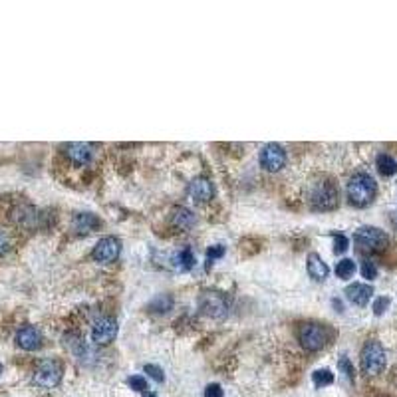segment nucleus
Here are the masks:
<instances>
[{"label": "nucleus", "mask_w": 397, "mask_h": 397, "mask_svg": "<svg viewBox=\"0 0 397 397\" xmlns=\"http://www.w3.org/2000/svg\"><path fill=\"white\" fill-rule=\"evenodd\" d=\"M375 195H377V185L368 173H356L347 183V201L354 207L361 209L372 205Z\"/></svg>", "instance_id": "obj_1"}, {"label": "nucleus", "mask_w": 397, "mask_h": 397, "mask_svg": "<svg viewBox=\"0 0 397 397\" xmlns=\"http://www.w3.org/2000/svg\"><path fill=\"white\" fill-rule=\"evenodd\" d=\"M385 350L380 342L370 340L366 342L361 347V354H359V366H361V372L368 373V375H377L385 370Z\"/></svg>", "instance_id": "obj_2"}, {"label": "nucleus", "mask_w": 397, "mask_h": 397, "mask_svg": "<svg viewBox=\"0 0 397 397\" xmlns=\"http://www.w3.org/2000/svg\"><path fill=\"white\" fill-rule=\"evenodd\" d=\"M310 201L314 211H334L340 205V191L334 181H322L314 187Z\"/></svg>", "instance_id": "obj_3"}, {"label": "nucleus", "mask_w": 397, "mask_h": 397, "mask_svg": "<svg viewBox=\"0 0 397 397\" xmlns=\"http://www.w3.org/2000/svg\"><path fill=\"white\" fill-rule=\"evenodd\" d=\"M62 373L64 368L58 359H42L34 372V384L42 389H52L62 382Z\"/></svg>", "instance_id": "obj_4"}, {"label": "nucleus", "mask_w": 397, "mask_h": 397, "mask_svg": "<svg viewBox=\"0 0 397 397\" xmlns=\"http://www.w3.org/2000/svg\"><path fill=\"white\" fill-rule=\"evenodd\" d=\"M354 243L358 244L361 250L382 253V250H385V246L389 244V237L377 227H361L354 234Z\"/></svg>", "instance_id": "obj_5"}, {"label": "nucleus", "mask_w": 397, "mask_h": 397, "mask_svg": "<svg viewBox=\"0 0 397 397\" xmlns=\"http://www.w3.org/2000/svg\"><path fill=\"white\" fill-rule=\"evenodd\" d=\"M199 310L211 316V318H225L227 312H229V298L225 292H217V290H209L199 296Z\"/></svg>", "instance_id": "obj_6"}, {"label": "nucleus", "mask_w": 397, "mask_h": 397, "mask_svg": "<svg viewBox=\"0 0 397 397\" xmlns=\"http://www.w3.org/2000/svg\"><path fill=\"white\" fill-rule=\"evenodd\" d=\"M298 340L308 352H318L328 342V330L322 324H304L298 330Z\"/></svg>", "instance_id": "obj_7"}, {"label": "nucleus", "mask_w": 397, "mask_h": 397, "mask_svg": "<svg viewBox=\"0 0 397 397\" xmlns=\"http://www.w3.org/2000/svg\"><path fill=\"white\" fill-rule=\"evenodd\" d=\"M260 165L264 167L270 173L280 171L282 167L286 165V149L278 145V143H269L262 147L260 151Z\"/></svg>", "instance_id": "obj_8"}, {"label": "nucleus", "mask_w": 397, "mask_h": 397, "mask_svg": "<svg viewBox=\"0 0 397 397\" xmlns=\"http://www.w3.org/2000/svg\"><path fill=\"white\" fill-rule=\"evenodd\" d=\"M117 336V322L110 316H100L98 320L93 322L91 328V340L98 346H105L110 342H114V338Z\"/></svg>", "instance_id": "obj_9"}, {"label": "nucleus", "mask_w": 397, "mask_h": 397, "mask_svg": "<svg viewBox=\"0 0 397 397\" xmlns=\"http://www.w3.org/2000/svg\"><path fill=\"white\" fill-rule=\"evenodd\" d=\"M119 250H121L119 239H116V237H103V239H100V243L93 246L91 258L96 262H114L119 257Z\"/></svg>", "instance_id": "obj_10"}, {"label": "nucleus", "mask_w": 397, "mask_h": 397, "mask_svg": "<svg viewBox=\"0 0 397 397\" xmlns=\"http://www.w3.org/2000/svg\"><path fill=\"white\" fill-rule=\"evenodd\" d=\"M189 195H191L193 201H197V203H209L215 197V185H213V181L207 179V177H195L189 183Z\"/></svg>", "instance_id": "obj_11"}, {"label": "nucleus", "mask_w": 397, "mask_h": 397, "mask_svg": "<svg viewBox=\"0 0 397 397\" xmlns=\"http://www.w3.org/2000/svg\"><path fill=\"white\" fill-rule=\"evenodd\" d=\"M16 344L26 352H34L42 346V332L36 326H24L16 334Z\"/></svg>", "instance_id": "obj_12"}, {"label": "nucleus", "mask_w": 397, "mask_h": 397, "mask_svg": "<svg viewBox=\"0 0 397 397\" xmlns=\"http://www.w3.org/2000/svg\"><path fill=\"white\" fill-rule=\"evenodd\" d=\"M66 155L74 165H86V163H90L91 155H93V145L91 143H70L66 147Z\"/></svg>", "instance_id": "obj_13"}, {"label": "nucleus", "mask_w": 397, "mask_h": 397, "mask_svg": "<svg viewBox=\"0 0 397 397\" xmlns=\"http://www.w3.org/2000/svg\"><path fill=\"white\" fill-rule=\"evenodd\" d=\"M347 300L356 306H366L373 296V288L370 284H361V282H354L346 288Z\"/></svg>", "instance_id": "obj_14"}, {"label": "nucleus", "mask_w": 397, "mask_h": 397, "mask_svg": "<svg viewBox=\"0 0 397 397\" xmlns=\"http://www.w3.org/2000/svg\"><path fill=\"white\" fill-rule=\"evenodd\" d=\"M72 227L80 234H88V232L98 231L102 227V220L96 217L93 213H77L74 220H72Z\"/></svg>", "instance_id": "obj_15"}, {"label": "nucleus", "mask_w": 397, "mask_h": 397, "mask_svg": "<svg viewBox=\"0 0 397 397\" xmlns=\"http://www.w3.org/2000/svg\"><path fill=\"white\" fill-rule=\"evenodd\" d=\"M171 220H173V227H177L181 231H189L193 225H195V215L187 207H179V209L173 211Z\"/></svg>", "instance_id": "obj_16"}, {"label": "nucleus", "mask_w": 397, "mask_h": 397, "mask_svg": "<svg viewBox=\"0 0 397 397\" xmlns=\"http://www.w3.org/2000/svg\"><path fill=\"white\" fill-rule=\"evenodd\" d=\"M328 267H326V262L322 260L318 255H310L308 257V274H310V278H314V280H324L326 276H328Z\"/></svg>", "instance_id": "obj_17"}, {"label": "nucleus", "mask_w": 397, "mask_h": 397, "mask_svg": "<svg viewBox=\"0 0 397 397\" xmlns=\"http://www.w3.org/2000/svg\"><path fill=\"white\" fill-rule=\"evenodd\" d=\"M173 264L179 272H187L195 267V257H193V250L189 246H185L183 250L173 255Z\"/></svg>", "instance_id": "obj_18"}, {"label": "nucleus", "mask_w": 397, "mask_h": 397, "mask_svg": "<svg viewBox=\"0 0 397 397\" xmlns=\"http://www.w3.org/2000/svg\"><path fill=\"white\" fill-rule=\"evenodd\" d=\"M375 165H377V171H380L384 177H394V175L397 173V161L391 157V155L380 153L377 155Z\"/></svg>", "instance_id": "obj_19"}, {"label": "nucleus", "mask_w": 397, "mask_h": 397, "mask_svg": "<svg viewBox=\"0 0 397 397\" xmlns=\"http://www.w3.org/2000/svg\"><path fill=\"white\" fill-rule=\"evenodd\" d=\"M14 220H16L20 227L30 229V227L36 225V211H34L32 207H20V209L14 213Z\"/></svg>", "instance_id": "obj_20"}, {"label": "nucleus", "mask_w": 397, "mask_h": 397, "mask_svg": "<svg viewBox=\"0 0 397 397\" xmlns=\"http://www.w3.org/2000/svg\"><path fill=\"white\" fill-rule=\"evenodd\" d=\"M354 272H356V262H354L352 258H344V260H340V262H338V267H336V274H338V278H342V280L352 278V276H354Z\"/></svg>", "instance_id": "obj_21"}, {"label": "nucleus", "mask_w": 397, "mask_h": 397, "mask_svg": "<svg viewBox=\"0 0 397 397\" xmlns=\"http://www.w3.org/2000/svg\"><path fill=\"white\" fill-rule=\"evenodd\" d=\"M312 380H314V385L316 387H324V385H330L334 384V373L330 370H316L314 375H312Z\"/></svg>", "instance_id": "obj_22"}, {"label": "nucleus", "mask_w": 397, "mask_h": 397, "mask_svg": "<svg viewBox=\"0 0 397 397\" xmlns=\"http://www.w3.org/2000/svg\"><path fill=\"white\" fill-rule=\"evenodd\" d=\"M171 306H173V298L171 296H157L153 302H151V310H155V312H169L171 310Z\"/></svg>", "instance_id": "obj_23"}, {"label": "nucleus", "mask_w": 397, "mask_h": 397, "mask_svg": "<svg viewBox=\"0 0 397 397\" xmlns=\"http://www.w3.org/2000/svg\"><path fill=\"white\" fill-rule=\"evenodd\" d=\"M128 385L131 387V389L140 391V394H145V391H149L147 380H145L143 375H131V377L128 380Z\"/></svg>", "instance_id": "obj_24"}, {"label": "nucleus", "mask_w": 397, "mask_h": 397, "mask_svg": "<svg viewBox=\"0 0 397 397\" xmlns=\"http://www.w3.org/2000/svg\"><path fill=\"white\" fill-rule=\"evenodd\" d=\"M338 368H340V372L346 375L347 380H352L354 382V377H356V370H354V366H352V361L344 356V358H340L338 361Z\"/></svg>", "instance_id": "obj_25"}, {"label": "nucleus", "mask_w": 397, "mask_h": 397, "mask_svg": "<svg viewBox=\"0 0 397 397\" xmlns=\"http://www.w3.org/2000/svg\"><path fill=\"white\" fill-rule=\"evenodd\" d=\"M361 276L368 278V280H373L377 276V267H375L373 260H364L361 262Z\"/></svg>", "instance_id": "obj_26"}, {"label": "nucleus", "mask_w": 397, "mask_h": 397, "mask_svg": "<svg viewBox=\"0 0 397 397\" xmlns=\"http://www.w3.org/2000/svg\"><path fill=\"white\" fill-rule=\"evenodd\" d=\"M143 370H145V373H147L149 377H153L157 384H163V382H165V373H163V370L157 368V366H153V364H147Z\"/></svg>", "instance_id": "obj_27"}, {"label": "nucleus", "mask_w": 397, "mask_h": 397, "mask_svg": "<svg viewBox=\"0 0 397 397\" xmlns=\"http://www.w3.org/2000/svg\"><path fill=\"white\" fill-rule=\"evenodd\" d=\"M347 246H350V241H347L344 234H336V237H334V253H336V255L346 253Z\"/></svg>", "instance_id": "obj_28"}, {"label": "nucleus", "mask_w": 397, "mask_h": 397, "mask_svg": "<svg viewBox=\"0 0 397 397\" xmlns=\"http://www.w3.org/2000/svg\"><path fill=\"white\" fill-rule=\"evenodd\" d=\"M389 306V298L387 296H382V298H377L375 302H373V314L375 316H382L385 310Z\"/></svg>", "instance_id": "obj_29"}, {"label": "nucleus", "mask_w": 397, "mask_h": 397, "mask_svg": "<svg viewBox=\"0 0 397 397\" xmlns=\"http://www.w3.org/2000/svg\"><path fill=\"white\" fill-rule=\"evenodd\" d=\"M225 255V246H211L209 250H207V258H209V262H213V260H217Z\"/></svg>", "instance_id": "obj_30"}, {"label": "nucleus", "mask_w": 397, "mask_h": 397, "mask_svg": "<svg viewBox=\"0 0 397 397\" xmlns=\"http://www.w3.org/2000/svg\"><path fill=\"white\" fill-rule=\"evenodd\" d=\"M223 396H225V391H223V387H220L218 384L207 385L205 397H223Z\"/></svg>", "instance_id": "obj_31"}, {"label": "nucleus", "mask_w": 397, "mask_h": 397, "mask_svg": "<svg viewBox=\"0 0 397 397\" xmlns=\"http://www.w3.org/2000/svg\"><path fill=\"white\" fill-rule=\"evenodd\" d=\"M10 250V237L4 231H0V255Z\"/></svg>", "instance_id": "obj_32"}, {"label": "nucleus", "mask_w": 397, "mask_h": 397, "mask_svg": "<svg viewBox=\"0 0 397 397\" xmlns=\"http://www.w3.org/2000/svg\"><path fill=\"white\" fill-rule=\"evenodd\" d=\"M389 220H391L394 229H396V231H397V211H394V213H391V217H389Z\"/></svg>", "instance_id": "obj_33"}, {"label": "nucleus", "mask_w": 397, "mask_h": 397, "mask_svg": "<svg viewBox=\"0 0 397 397\" xmlns=\"http://www.w3.org/2000/svg\"><path fill=\"white\" fill-rule=\"evenodd\" d=\"M143 397H157L153 394V391H151V389H149V391H145V394H143Z\"/></svg>", "instance_id": "obj_34"}, {"label": "nucleus", "mask_w": 397, "mask_h": 397, "mask_svg": "<svg viewBox=\"0 0 397 397\" xmlns=\"http://www.w3.org/2000/svg\"><path fill=\"white\" fill-rule=\"evenodd\" d=\"M0 373H2V364H0Z\"/></svg>", "instance_id": "obj_35"}]
</instances>
